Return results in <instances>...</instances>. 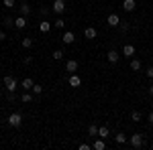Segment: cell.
<instances>
[{
	"mask_svg": "<svg viewBox=\"0 0 153 150\" xmlns=\"http://www.w3.org/2000/svg\"><path fill=\"white\" fill-rule=\"evenodd\" d=\"M6 124L10 128H21L23 126V114H21V112H12V114L6 118Z\"/></svg>",
	"mask_w": 153,
	"mask_h": 150,
	"instance_id": "6da1fadb",
	"label": "cell"
},
{
	"mask_svg": "<svg viewBox=\"0 0 153 150\" xmlns=\"http://www.w3.org/2000/svg\"><path fill=\"white\" fill-rule=\"evenodd\" d=\"M4 87H6V91H16V89H19V81H16V77L4 75Z\"/></svg>",
	"mask_w": 153,
	"mask_h": 150,
	"instance_id": "7a4b0ae2",
	"label": "cell"
},
{
	"mask_svg": "<svg viewBox=\"0 0 153 150\" xmlns=\"http://www.w3.org/2000/svg\"><path fill=\"white\" fill-rule=\"evenodd\" d=\"M129 144L133 146V148H143L145 146V140H143V134H133V136H129Z\"/></svg>",
	"mask_w": 153,
	"mask_h": 150,
	"instance_id": "3957f363",
	"label": "cell"
},
{
	"mask_svg": "<svg viewBox=\"0 0 153 150\" xmlns=\"http://www.w3.org/2000/svg\"><path fill=\"white\" fill-rule=\"evenodd\" d=\"M51 12L53 14H63L65 12V0H53L51 2Z\"/></svg>",
	"mask_w": 153,
	"mask_h": 150,
	"instance_id": "277c9868",
	"label": "cell"
},
{
	"mask_svg": "<svg viewBox=\"0 0 153 150\" xmlns=\"http://www.w3.org/2000/svg\"><path fill=\"white\" fill-rule=\"evenodd\" d=\"M106 24H108V26H112V29H117L118 24H120V16L114 14V12H112V14H108V16H106Z\"/></svg>",
	"mask_w": 153,
	"mask_h": 150,
	"instance_id": "5b68a950",
	"label": "cell"
},
{
	"mask_svg": "<svg viewBox=\"0 0 153 150\" xmlns=\"http://www.w3.org/2000/svg\"><path fill=\"white\" fill-rule=\"evenodd\" d=\"M106 59H108V63H118V59H120V53H118L117 49H110L108 53H106Z\"/></svg>",
	"mask_w": 153,
	"mask_h": 150,
	"instance_id": "8992f818",
	"label": "cell"
},
{
	"mask_svg": "<svg viewBox=\"0 0 153 150\" xmlns=\"http://www.w3.org/2000/svg\"><path fill=\"white\" fill-rule=\"evenodd\" d=\"M27 23H29V20H27V16L21 14V16H16V18H14V29L23 31V29H27Z\"/></svg>",
	"mask_w": 153,
	"mask_h": 150,
	"instance_id": "52a82bcc",
	"label": "cell"
},
{
	"mask_svg": "<svg viewBox=\"0 0 153 150\" xmlns=\"http://www.w3.org/2000/svg\"><path fill=\"white\" fill-rule=\"evenodd\" d=\"M84 37H86L88 41H94L96 37H98V31H96L94 26H86V29H84Z\"/></svg>",
	"mask_w": 153,
	"mask_h": 150,
	"instance_id": "ba28073f",
	"label": "cell"
},
{
	"mask_svg": "<svg viewBox=\"0 0 153 150\" xmlns=\"http://www.w3.org/2000/svg\"><path fill=\"white\" fill-rule=\"evenodd\" d=\"M78 67H80V63H78L76 59H68V61H65V71L76 73V71H78Z\"/></svg>",
	"mask_w": 153,
	"mask_h": 150,
	"instance_id": "9c48e42d",
	"label": "cell"
},
{
	"mask_svg": "<svg viewBox=\"0 0 153 150\" xmlns=\"http://www.w3.org/2000/svg\"><path fill=\"white\" fill-rule=\"evenodd\" d=\"M123 57H127V59L135 57V47L131 45V43H127V45L123 47Z\"/></svg>",
	"mask_w": 153,
	"mask_h": 150,
	"instance_id": "30bf717a",
	"label": "cell"
},
{
	"mask_svg": "<svg viewBox=\"0 0 153 150\" xmlns=\"http://www.w3.org/2000/svg\"><path fill=\"white\" fill-rule=\"evenodd\" d=\"M137 8V0H123V10L125 12H133Z\"/></svg>",
	"mask_w": 153,
	"mask_h": 150,
	"instance_id": "8fae6325",
	"label": "cell"
},
{
	"mask_svg": "<svg viewBox=\"0 0 153 150\" xmlns=\"http://www.w3.org/2000/svg\"><path fill=\"white\" fill-rule=\"evenodd\" d=\"M61 41H63V45H71V43L76 41V35H74L71 31H65V33L61 35Z\"/></svg>",
	"mask_w": 153,
	"mask_h": 150,
	"instance_id": "7c38bea8",
	"label": "cell"
},
{
	"mask_svg": "<svg viewBox=\"0 0 153 150\" xmlns=\"http://www.w3.org/2000/svg\"><path fill=\"white\" fill-rule=\"evenodd\" d=\"M68 83H70V87H80V85H82V79H80V75L70 73V79H68Z\"/></svg>",
	"mask_w": 153,
	"mask_h": 150,
	"instance_id": "4fadbf2b",
	"label": "cell"
},
{
	"mask_svg": "<svg viewBox=\"0 0 153 150\" xmlns=\"http://www.w3.org/2000/svg\"><path fill=\"white\" fill-rule=\"evenodd\" d=\"M33 85H35V81L31 79V77H25L21 81V87H23V91H29V89H33Z\"/></svg>",
	"mask_w": 153,
	"mask_h": 150,
	"instance_id": "5bb4252c",
	"label": "cell"
},
{
	"mask_svg": "<svg viewBox=\"0 0 153 150\" xmlns=\"http://www.w3.org/2000/svg\"><path fill=\"white\" fill-rule=\"evenodd\" d=\"M92 148H94V150H104V148H106V140H104V138H98V136H96L94 144H92Z\"/></svg>",
	"mask_w": 153,
	"mask_h": 150,
	"instance_id": "9a60e30c",
	"label": "cell"
},
{
	"mask_svg": "<svg viewBox=\"0 0 153 150\" xmlns=\"http://www.w3.org/2000/svg\"><path fill=\"white\" fill-rule=\"evenodd\" d=\"M19 10H21V14H23V16H29L33 8H31V4H29V2H21V6H19Z\"/></svg>",
	"mask_w": 153,
	"mask_h": 150,
	"instance_id": "2e32d148",
	"label": "cell"
},
{
	"mask_svg": "<svg viewBox=\"0 0 153 150\" xmlns=\"http://www.w3.org/2000/svg\"><path fill=\"white\" fill-rule=\"evenodd\" d=\"M51 26H53V24L49 23V20H41V23H39V31H41L43 35H47L49 31H51Z\"/></svg>",
	"mask_w": 153,
	"mask_h": 150,
	"instance_id": "e0dca14e",
	"label": "cell"
},
{
	"mask_svg": "<svg viewBox=\"0 0 153 150\" xmlns=\"http://www.w3.org/2000/svg\"><path fill=\"white\" fill-rule=\"evenodd\" d=\"M108 136H110V130H108V128L106 126H98V138H108Z\"/></svg>",
	"mask_w": 153,
	"mask_h": 150,
	"instance_id": "ac0fdd59",
	"label": "cell"
},
{
	"mask_svg": "<svg viewBox=\"0 0 153 150\" xmlns=\"http://www.w3.org/2000/svg\"><path fill=\"white\" fill-rule=\"evenodd\" d=\"M114 142H117V144H125V142H129V138H127L123 132H118L117 136H114Z\"/></svg>",
	"mask_w": 153,
	"mask_h": 150,
	"instance_id": "d6986e66",
	"label": "cell"
},
{
	"mask_svg": "<svg viewBox=\"0 0 153 150\" xmlns=\"http://www.w3.org/2000/svg\"><path fill=\"white\" fill-rule=\"evenodd\" d=\"M141 61H139V59H131V69L133 71H141Z\"/></svg>",
	"mask_w": 153,
	"mask_h": 150,
	"instance_id": "ffe728a7",
	"label": "cell"
},
{
	"mask_svg": "<svg viewBox=\"0 0 153 150\" xmlns=\"http://www.w3.org/2000/svg\"><path fill=\"white\" fill-rule=\"evenodd\" d=\"M21 102H23V104H31V102H33V95H31L29 91H23V95H21Z\"/></svg>",
	"mask_w": 153,
	"mask_h": 150,
	"instance_id": "44dd1931",
	"label": "cell"
},
{
	"mask_svg": "<svg viewBox=\"0 0 153 150\" xmlns=\"http://www.w3.org/2000/svg\"><path fill=\"white\" fill-rule=\"evenodd\" d=\"M21 45H23V49H31L33 47V39L31 37H25L23 41H21Z\"/></svg>",
	"mask_w": 153,
	"mask_h": 150,
	"instance_id": "7402d4cb",
	"label": "cell"
},
{
	"mask_svg": "<svg viewBox=\"0 0 153 150\" xmlns=\"http://www.w3.org/2000/svg\"><path fill=\"white\" fill-rule=\"evenodd\" d=\"M51 57L55 59V61H61V59L65 57V53H63V51H61V49H55V51H53V55H51Z\"/></svg>",
	"mask_w": 153,
	"mask_h": 150,
	"instance_id": "603a6c76",
	"label": "cell"
},
{
	"mask_svg": "<svg viewBox=\"0 0 153 150\" xmlns=\"http://www.w3.org/2000/svg\"><path fill=\"white\" fill-rule=\"evenodd\" d=\"M117 29L120 31V33H127V31L131 29V24H129V23H125V20H120V24H118Z\"/></svg>",
	"mask_w": 153,
	"mask_h": 150,
	"instance_id": "cb8c5ba5",
	"label": "cell"
},
{
	"mask_svg": "<svg viewBox=\"0 0 153 150\" xmlns=\"http://www.w3.org/2000/svg\"><path fill=\"white\" fill-rule=\"evenodd\" d=\"M88 134H90V136H98V126H96V124H90V126H88Z\"/></svg>",
	"mask_w": 153,
	"mask_h": 150,
	"instance_id": "d4e9b609",
	"label": "cell"
},
{
	"mask_svg": "<svg viewBox=\"0 0 153 150\" xmlns=\"http://www.w3.org/2000/svg\"><path fill=\"white\" fill-rule=\"evenodd\" d=\"M31 91L35 93V95H41V93H43V85H39V83H35V85H33V89H31Z\"/></svg>",
	"mask_w": 153,
	"mask_h": 150,
	"instance_id": "484cf974",
	"label": "cell"
},
{
	"mask_svg": "<svg viewBox=\"0 0 153 150\" xmlns=\"http://www.w3.org/2000/svg\"><path fill=\"white\" fill-rule=\"evenodd\" d=\"M4 26H6V29L14 26V18H12V16H6V18H4Z\"/></svg>",
	"mask_w": 153,
	"mask_h": 150,
	"instance_id": "4316f807",
	"label": "cell"
},
{
	"mask_svg": "<svg viewBox=\"0 0 153 150\" xmlns=\"http://www.w3.org/2000/svg\"><path fill=\"white\" fill-rule=\"evenodd\" d=\"M53 26H55V29H63V26H65V20H63V18H55Z\"/></svg>",
	"mask_w": 153,
	"mask_h": 150,
	"instance_id": "83f0119b",
	"label": "cell"
},
{
	"mask_svg": "<svg viewBox=\"0 0 153 150\" xmlns=\"http://www.w3.org/2000/svg\"><path fill=\"white\" fill-rule=\"evenodd\" d=\"M131 120H133V122H141V112H137V110H135V112L131 114Z\"/></svg>",
	"mask_w": 153,
	"mask_h": 150,
	"instance_id": "f1b7e54d",
	"label": "cell"
},
{
	"mask_svg": "<svg viewBox=\"0 0 153 150\" xmlns=\"http://www.w3.org/2000/svg\"><path fill=\"white\" fill-rule=\"evenodd\" d=\"M14 4H16V0H4V6L6 8H14Z\"/></svg>",
	"mask_w": 153,
	"mask_h": 150,
	"instance_id": "f546056e",
	"label": "cell"
},
{
	"mask_svg": "<svg viewBox=\"0 0 153 150\" xmlns=\"http://www.w3.org/2000/svg\"><path fill=\"white\" fill-rule=\"evenodd\" d=\"M92 148V144H88V142H82V144H80V150H90Z\"/></svg>",
	"mask_w": 153,
	"mask_h": 150,
	"instance_id": "4dcf8cb0",
	"label": "cell"
},
{
	"mask_svg": "<svg viewBox=\"0 0 153 150\" xmlns=\"http://www.w3.org/2000/svg\"><path fill=\"white\" fill-rule=\"evenodd\" d=\"M49 12H51V8H47V6H43V8H41V14H43V16H47Z\"/></svg>",
	"mask_w": 153,
	"mask_h": 150,
	"instance_id": "1f68e13d",
	"label": "cell"
},
{
	"mask_svg": "<svg viewBox=\"0 0 153 150\" xmlns=\"http://www.w3.org/2000/svg\"><path fill=\"white\" fill-rule=\"evenodd\" d=\"M145 73H147V77H149V79H153V65H151L147 71H145Z\"/></svg>",
	"mask_w": 153,
	"mask_h": 150,
	"instance_id": "d6a6232c",
	"label": "cell"
},
{
	"mask_svg": "<svg viewBox=\"0 0 153 150\" xmlns=\"http://www.w3.org/2000/svg\"><path fill=\"white\" fill-rule=\"evenodd\" d=\"M23 63H25V65H31V63H33V57H25Z\"/></svg>",
	"mask_w": 153,
	"mask_h": 150,
	"instance_id": "836d02e7",
	"label": "cell"
},
{
	"mask_svg": "<svg viewBox=\"0 0 153 150\" xmlns=\"http://www.w3.org/2000/svg\"><path fill=\"white\" fill-rule=\"evenodd\" d=\"M0 41H6V33L4 31H0Z\"/></svg>",
	"mask_w": 153,
	"mask_h": 150,
	"instance_id": "e575fe53",
	"label": "cell"
},
{
	"mask_svg": "<svg viewBox=\"0 0 153 150\" xmlns=\"http://www.w3.org/2000/svg\"><path fill=\"white\" fill-rule=\"evenodd\" d=\"M149 122H151V124H153V110H151V112H149Z\"/></svg>",
	"mask_w": 153,
	"mask_h": 150,
	"instance_id": "d590c367",
	"label": "cell"
},
{
	"mask_svg": "<svg viewBox=\"0 0 153 150\" xmlns=\"http://www.w3.org/2000/svg\"><path fill=\"white\" fill-rule=\"evenodd\" d=\"M149 95H151V97H153V83H151V85H149Z\"/></svg>",
	"mask_w": 153,
	"mask_h": 150,
	"instance_id": "8d00e7d4",
	"label": "cell"
},
{
	"mask_svg": "<svg viewBox=\"0 0 153 150\" xmlns=\"http://www.w3.org/2000/svg\"><path fill=\"white\" fill-rule=\"evenodd\" d=\"M51 2H53V0H51Z\"/></svg>",
	"mask_w": 153,
	"mask_h": 150,
	"instance_id": "74e56055",
	"label": "cell"
}]
</instances>
